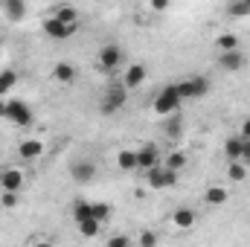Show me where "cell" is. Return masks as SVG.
Returning <instances> with one entry per match:
<instances>
[{"label": "cell", "instance_id": "44dd1931", "mask_svg": "<svg viewBox=\"0 0 250 247\" xmlns=\"http://www.w3.org/2000/svg\"><path fill=\"white\" fill-rule=\"evenodd\" d=\"M215 47H218V53H236V50L242 47V41H239L236 32H221V35L215 38Z\"/></svg>", "mask_w": 250, "mask_h": 247}, {"label": "cell", "instance_id": "d590c367", "mask_svg": "<svg viewBox=\"0 0 250 247\" xmlns=\"http://www.w3.org/2000/svg\"><path fill=\"white\" fill-rule=\"evenodd\" d=\"M0 117H6V99H0Z\"/></svg>", "mask_w": 250, "mask_h": 247}, {"label": "cell", "instance_id": "7a4b0ae2", "mask_svg": "<svg viewBox=\"0 0 250 247\" xmlns=\"http://www.w3.org/2000/svg\"><path fill=\"white\" fill-rule=\"evenodd\" d=\"M175 87H178L181 102H184V99H204V96L209 93V79H207V76H189L184 82H178Z\"/></svg>", "mask_w": 250, "mask_h": 247}, {"label": "cell", "instance_id": "f1b7e54d", "mask_svg": "<svg viewBox=\"0 0 250 247\" xmlns=\"http://www.w3.org/2000/svg\"><path fill=\"white\" fill-rule=\"evenodd\" d=\"M157 233L154 230H140V236H137V247H157Z\"/></svg>", "mask_w": 250, "mask_h": 247}, {"label": "cell", "instance_id": "ac0fdd59", "mask_svg": "<svg viewBox=\"0 0 250 247\" xmlns=\"http://www.w3.org/2000/svg\"><path fill=\"white\" fill-rule=\"evenodd\" d=\"M187 160H189V157H187V151H184V148H172V151L163 157V163H160V166H166L169 172H178V175H181V169H187Z\"/></svg>", "mask_w": 250, "mask_h": 247}, {"label": "cell", "instance_id": "ba28073f", "mask_svg": "<svg viewBox=\"0 0 250 247\" xmlns=\"http://www.w3.org/2000/svg\"><path fill=\"white\" fill-rule=\"evenodd\" d=\"M146 79H148V67H146V64H128V67L123 70V82H120V84L131 93V90L143 87Z\"/></svg>", "mask_w": 250, "mask_h": 247}, {"label": "cell", "instance_id": "7402d4cb", "mask_svg": "<svg viewBox=\"0 0 250 247\" xmlns=\"http://www.w3.org/2000/svg\"><path fill=\"white\" fill-rule=\"evenodd\" d=\"M117 169H120V172H137V151L123 148V151L117 154Z\"/></svg>", "mask_w": 250, "mask_h": 247}, {"label": "cell", "instance_id": "30bf717a", "mask_svg": "<svg viewBox=\"0 0 250 247\" xmlns=\"http://www.w3.org/2000/svg\"><path fill=\"white\" fill-rule=\"evenodd\" d=\"M172 227L178 230V233H187L192 230L195 224H198V212H195V206H187V204H181L178 209H172Z\"/></svg>", "mask_w": 250, "mask_h": 247}, {"label": "cell", "instance_id": "277c9868", "mask_svg": "<svg viewBox=\"0 0 250 247\" xmlns=\"http://www.w3.org/2000/svg\"><path fill=\"white\" fill-rule=\"evenodd\" d=\"M125 105H128V90H125L123 84H114V87H108V93L102 96V102H99V111H102L105 117H111V114L123 111Z\"/></svg>", "mask_w": 250, "mask_h": 247}, {"label": "cell", "instance_id": "d6986e66", "mask_svg": "<svg viewBox=\"0 0 250 247\" xmlns=\"http://www.w3.org/2000/svg\"><path fill=\"white\" fill-rule=\"evenodd\" d=\"M47 18H56V21H62V23H79V9H73V6H67V3H59V6L50 9Z\"/></svg>", "mask_w": 250, "mask_h": 247}, {"label": "cell", "instance_id": "5b68a950", "mask_svg": "<svg viewBox=\"0 0 250 247\" xmlns=\"http://www.w3.org/2000/svg\"><path fill=\"white\" fill-rule=\"evenodd\" d=\"M41 29H44V35H50L53 41H67V38H73V35L79 32V23H62V21H56V18H44V21H41Z\"/></svg>", "mask_w": 250, "mask_h": 247}, {"label": "cell", "instance_id": "6da1fadb", "mask_svg": "<svg viewBox=\"0 0 250 247\" xmlns=\"http://www.w3.org/2000/svg\"><path fill=\"white\" fill-rule=\"evenodd\" d=\"M151 111H154L157 117H175V114L181 111V96H178V87H175V84L160 87V90L154 93V99H151Z\"/></svg>", "mask_w": 250, "mask_h": 247}, {"label": "cell", "instance_id": "d4e9b609", "mask_svg": "<svg viewBox=\"0 0 250 247\" xmlns=\"http://www.w3.org/2000/svg\"><path fill=\"white\" fill-rule=\"evenodd\" d=\"M79 227V236L82 239H96L99 233H102V224L96 221V218H87V221H82V224H76Z\"/></svg>", "mask_w": 250, "mask_h": 247}, {"label": "cell", "instance_id": "836d02e7", "mask_svg": "<svg viewBox=\"0 0 250 247\" xmlns=\"http://www.w3.org/2000/svg\"><path fill=\"white\" fill-rule=\"evenodd\" d=\"M242 163L250 169V140H245V151H242Z\"/></svg>", "mask_w": 250, "mask_h": 247}, {"label": "cell", "instance_id": "e0dca14e", "mask_svg": "<svg viewBox=\"0 0 250 247\" xmlns=\"http://www.w3.org/2000/svg\"><path fill=\"white\" fill-rule=\"evenodd\" d=\"M76 76H79V70H76L70 62H56L53 64V79H56L59 84H73Z\"/></svg>", "mask_w": 250, "mask_h": 247}, {"label": "cell", "instance_id": "52a82bcc", "mask_svg": "<svg viewBox=\"0 0 250 247\" xmlns=\"http://www.w3.org/2000/svg\"><path fill=\"white\" fill-rule=\"evenodd\" d=\"M163 160H160V148L154 145V143H146V145H140L137 148V169L140 172H151V169H157Z\"/></svg>", "mask_w": 250, "mask_h": 247}, {"label": "cell", "instance_id": "5bb4252c", "mask_svg": "<svg viewBox=\"0 0 250 247\" xmlns=\"http://www.w3.org/2000/svg\"><path fill=\"white\" fill-rule=\"evenodd\" d=\"M70 178H73L76 184H90V181L96 178V163H93V160H76V163L70 166Z\"/></svg>", "mask_w": 250, "mask_h": 247}, {"label": "cell", "instance_id": "4dcf8cb0", "mask_svg": "<svg viewBox=\"0 0 250 247\" xmlns=\"http://www.w3.org/2000/svg\"><path fill=\"white\" fill-rule=\"evenodd\" d=\"M0 206H3V209H15V206H18V195H15V192H3V195H0Z\"/></svg>", "mask_w": 250, "mask_h": 247}, {"label": "cell", "instance_id": "9c48e42d", "mask_svg": "<svg viewBox=\"0 0 250 247\" xmlns=\"http://www.w3.org/2000/svg\"><path fill=\"white\" fill-rule=\"evenodd\" d=\"M96 62H99V70L114 73V70L123 64V50H120V44H102V50H99Z\"/></svg>", "mask_w": 250, "mask_h": 247}, {"label": "cell", "instance_id": "d6a6232c", "mask_svg": "<svg viewBox=\"0 0 250 247\" xmlns=\"http://www.w3.org/2000/svg\"><path fill=\"white\" fill-rule=\"evenodd\" d=\"M148 9H151V12H166V9H169V3H163V0H154V3H148Z\"/></svg>", "mask_w": 250, "mask_h": 247}, {"label": "cell", "instance_id": "603a6c76", "mask_svg": "<svg viewBox=\"0 0 250 247\" xmlns=\"http://www.w3.org/2000/svg\"><path fill=\"white\" fill-rule=\"evenodd\" d=\"M227 181L230 184H245L248 181V166L239 160V163H227Z\"/></svg>", "mask_w": 250, "mask_h": 247}, {"label": "cell", "instance_id": "ffe728a7", "mask_svg": "<svg viewBox=\"0 0 250 247\" xmlns=\"http://www.w3.org/2000/svg\"><path fill=\"white\" fill-rule=\"evenodd\" d=\"M26 3L23 0H9V3H3V15L9 18V23H18V21H23L26 18Z\"/></svg>", "mask_w": 250, "mask_h": 247}, {"label": "cell", "instance_id": "7c38bea8", "mask_svg": "<svg viewBox=\"0 0 250 247\" xmlns=\"http://www.w3.org/2000/svg\"><path fill=\"white\" fill-rule=\"evenodd\" d=\"M23 184H26V175L21 172V169H15V166H9V169H3L0 172V189L3 192H21L23 189Z\"/></svg>", "mask_w": 250, "mask_h": 247}, {"label": "cell", "instance_id": "f546056e", "mask_svg": "<svg viewBox=\"0 0 250 247\" xmlns=\"http://www.w3.org/2000/svg\"><path fill=\"white\" fill-rule=\"evenodd\" d=\"M105 247H134V242H131V236L117 233V236H111V239L105 242Z\"/></svg>", "mask_w": 250, "mask_h": 247}, {"label": "cell", "instance_id": "83f0119b", "mask_svg": "<svg viewBox=\"0 0 250 247\" xmlns=\"http://www.w3.org/2000/svg\"><path fill=\"white\" fill-rule=\"evenodd\" d=\"M87 218H90V201H82V198H79V201L73 204V221L82 224V221H87Z\"/></svg>", "mask_w": 250, "mask_h": 247}, {"label": "cell", "instance_id": "8992f818", "mask_svg": "<svg viewBox=\"0 0 250 247\" xmlns=\"http://www.w3.org/2000/svg\"><path fill=\"white\" fill-rule=\"evenodd\" d=\"M44 151H47V143H44L41 137L21 140V145H18V157H21L23 163H35V160H41V157H44Z\"/></svg>", "mask_w": 250, "mask_h": 247}, {"label": "cell", "instance_id": "4fadbf2b", "mask_svg": "<svg viewBox=\"0 0 250 247\" xmlns=\"http://www.w3.org/2000/svg\"><path fill=\"white\" fill-rule=\"evenodd\" d=\"M218 67L224 73H242L248 67V56L242 50H236V53H218Z\"/></svg>", "mask_w": 250, "mask_h": 247}, {"label": "cell", "instance_id": "9a60e30c", "mask_svg": "<svg viewBox=\"0 0 250 247\" xmlns=\"http://www.w3.org/2000/svg\"><path fill=\"white\" fill-rule=\"evenodd\" d=\"M227 198H230V192H227V186H221V184H212L204 189V204L207 206H224Z\"/></svg>", "mask_w": 250, "mask_h": 247}, {"label": "cell", "instance_id": "3957f363", "mask_svg": "<svg viewBox=\"0 0 250 247\" xmlns=\"http://www.w3.org/2000/svg\"><path fill=\"white\" fill-rule=\"evenodd\" d=\"M6 120L18 128H26V125H32L35 114L23 99H6Z\"/></svg>", "mask_w": 250, "mask_h": 247}, {"label": "cell", "instance_id": "4316f807", "mask_svg": "<svg viewBox=\"0 0 250 247\" xmlns=\"http://www.w3.org/2000/svg\"><path fill=\"white\" fill-rule=\"evenodd\" d=\"M227 15L230 18H250V0H233V3H227Z\"/></svg>", "mask_w": 250, "mask_h": 247}, {"label": "cell", "instance_id": "484cf974", "mask_svg": "<svg viewBox=\"0 0 250 247\" xmlns=\"http://www.w3.org/2000/svg\"><path fill=\"white\" fill-rule=\"evenodd\" d=\"M90 218H96L99 224H105V221L111 218V204H105V201H93V204H90Z\"/></svg>", "mask_w": 250, "mask_h": 247}, {"label": "cell", "instance_id": "1f68e13d", "mask_svg": "<svg viewBox=\"0 0 250 247\" xmlns=\"http://www.w3.org/2000/svg\"><path fill=\"white\" fill-rule=\"evenodd\" d=\"M239 137H242V140H250V117H248V120H242V128H239Z\"/></svg>", "mask_w": 250, "mask_h": 247}, {"label": "cell", "instance_id": "8fae6325", "mask_svg": "<svg viewBox=\"0 0 250 247\" xmlns=\"http://www.w3.org/2000/svg\"><path fill=\"white\" fill-rule=\"evenodd\" d=\"M146 184H148V189H172L178 184V172H169L166 166H157V169L146 172Z\"/></svg>", "mask_w": 250, "mask_h": 247}, {"label": "cell", "instance_id": "e575fe53", "mask_svg": "<svg viewBox=\"0 0 250 247\" xmlns=\"http://www.w3.org/2000/svg\"><path fill=\"white\" fill-rule=\"evenodd\" d=\"M29 247H56V245H53V242H47V239H35Z\"/></svg>", "mask_w": 250, "mask_h": 247}, {"label": "cell", "instance_id": "2e32d148", "mask_svg": "<svg viewBox=\"0 0 250 247\" xmlns=\"http://www.w3.org/2000/svg\"><path fill=\"white\" fill-rule=\"evenodd\" d=\"M242 151H245V140L239 134H230L224 140V157H227V163H239L242 160Z\"/></svg>", "mask_w": 250, "mask_h": 247}, {"label": "cell", "instance_id": "cb8c5ba5", "mask_svg": "<svg viewBox=\"0 0 250 247\" xmlns=\"http://www.w3.org/2000/svg\"><path fill=\"white\" fill-rule=\"evenodd\" d=\"M15 84H18V70H0V99H6Z\"/></svg>", "mask_w": 250, "mask_h": 247}, {"label": "cell", "instance_id": "8d00e7d4", "mask_svg": "<svg viewBox=\"0 0 250 247\" xmlns=\"http://www.w3.org/2000/svg\"><path fill=\"white\" fill-rule=\"evenodd\" d=\"M0 44H3V38H0Z\"/></svg>", "mask_w": 250, "mask_h": 247}]
</instances>
